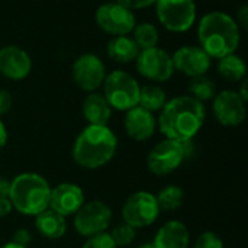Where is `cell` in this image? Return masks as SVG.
<instances>
[{"mask_svg": "<svg viewBox=\"0 0 248 248\" xmlns=\"http://www.w3.org/2000/svg\"><path fill=\"white\" fill-rule=\"evenodd\" d=\"M206 109L202 102L192 96H177L166 102L160 110L157 125L160 132L174 141L193 140L202 129Z\"/></svg>", "mask_w": 248, "mask_h": 248, "instance_id": "1", "label": "cell"}, {"mask_svg": "<svg viewBox=\"0 0 248 248\" xmlns=\"http://www.w3.org/2000/svg\"><path fill=\"white\" fill-rule=\"evenodd\" d=\"M116 148L118 138L108 125H87L77 135L71 155L78 167L96 170L113 158Z\"/></svg>", "mask_w": 248, "mask_h": 248, "instance_id": "2", "label": "cell"}, {"mask_svg": "<svg viewBox=\"0 0 248 248\" xmlns=\"http://www.w3.org/2000/svg\"><path fill=\"white\" fill-rule=\"evenodd\" d=\"M201 48L211 58H222L234 54L240 45V28L235 19L224 12L206 13L198 26Z\"/></svg>", "mask_w": 248, "mask_h": 248, "instance_id": "3", "label": "cell"}, {"mask_svg": "<svg viewBox=\"0 0 248 248\" xmlns=\"http://www.w3.org/2000/svg\"><path fill=\"white\" fill-rule=\"evenodd\" d=\"M51 186L36 173H22L10 180L9 201L25 217H36L49 206Z\"/></svg>", "mask_w": 248, "mask_h": 248, "instance_id": "4", "label": "cell"}, {"mask_svg": "<svg viewBox=\"0 0 248 248\" xmlns=\"http://www.w3.org/2000/svg\"><path fill=\"white\" fill-rule=\"evenodd\" d=\"M138 81L126 71L115 70L103 80V96L112 109L126 112L138 106Z\"/></svg>", "mask_w": 248, "mask_h": 248, "instance_id": "5", "label": "cell"}, {"mask_svg": "<svg viewBox=\"0 0 248 248\" xmlns=\"http://www.w3.org/2000/svg\"><path fill=\"white\" fill-rule=\"evenodd\" d=\"M155 12L160 23L170 32H186L196 20L195 0H157Z\"/></svg>", "mask_w": 248, "mask_h": 248, "instance_id": "6", "label": "cell"}, {"mask_svg": "<svg viewBox=\"0 0 248 248\" xmlns=\"http://www.w3.org/2000/svg\"><path fill=\"white\" fill-rule=\"evenodd\" d=\"M160 208L155 195L140 190L132 193L122 206L124 222L134 227L135 230L153 225L160 217Z\"/></svg>", "mask_w": 248, "mask_h": 248, "instance_id": "7", "label": "cell"}, {"mask_svg": "<svg viewBox=\"0 0 248 248\" xmlns=\"http://www.w3.org/2000/svg\"><path fill=\"white\" fill-rule=\"evenodd\" d=\"M112 222V209L103 201L84 202L74 214V228L83 237L106 232Z\"/></svg>", "mask_w": 248, "mask_h": 248, "instance_id": "8", "label": "cell"}, {"mask_svg": "<svg viewBox=\"0 0 248 248\" xmlns=\"http://www.w3.org/2000/svg\"><path fill=\"white\" fill-rule=\"evenodd\" d=\"M185 161L182 142L169 138L154 145L147 157L148 170L154 176H169L174 173Z\"/></svg>", "mask_w": 248, "mask_h": 248, "instance_id": "9", "label": "cell"}, {"mask_svg": "<svg viewBox=\"0 0 248 248\" xmlns=\"http://www.w3.org/2000/svg\"><path fill=\"white\" fill-rule=\"evenodd\" d=\"M135 61H137L138 73L147 80L155 83H163L170 80V77L174 73L171 55L158 46L140 51Z\"/></svg>", "mask_w": 248, "mask_h": 248, "instance_id": "10", "label": "cell"}, {"mask_svg": "<svg viewBox=\"0 0 248 248\" xmlns=\"http://www.w3.org/2000/svg\"><path fill=\"white\" fill-rule=\"evenodd\" d=\"M94 17L99 28L113 36L128 35L135 28V16L132 10L121 6L116 1L99 6Z\"/></svg>", "mask_w": 248, "mask_h": 248, "instance_id": "11", "label": "cell"}, {"mask_svg": "<svg viewBox=\"0 0 248 248\" xmlns=\"http://www.w3.org/2000/svg\"><path fill=\"white\" fill-rule=\"evenodd\" d=\"M106 77L105 64L94 54H83L73 64V80L84 92H96Z\"/></svg>", "mask_w": 248, "mask_h": 248, "instance_id": "12", "label": "cell"}, {"mask_svg": "<svg viewBox=\"0 0 248 248\" xmlns=\"http://www.w3.org/2000/svg\"><path fill=\"white\" fill-rule=\"evenodd\" d=\"M214 115L222 126H238L246 119V102L234 90H224L214 97Z\"/></svg>", "mask_w": 248, "mask_h": 248, "instance_id": "13", "label": "cell"}, {"mask_svg": "<svg viewBox=\"0 0 248 248\" xmlns=\"http://www.w3.org/2000/svg\"><path fill=\"white\" fill-rule=\"evenodd\" d=\"M173 67L187 77L203 76L211 68V57L201 46H182L173 55Z\"/></svg>", "mask_w": 248, "mask_h": 248, "instance_id": "14", "label": "cell"}, {"mask_svg": "<svg viewBox=\"0 0 248 248\" xmlns=\"http://www.w3.org/2000/svg\"><path fill=\"white\" fill-rule=\"evenodd\" d=\"M84 203V193L78 185L60 183L51 189L49 209L55 211L61 217L67 218L74 215Z\"/></svg>", "mask_w": 248, "mask_h": 248, "instance_id": "15", "label": "cell"}, {"mask_svg": "<svg viewBox=\"0 0 248 248\" xmlns=\"http://www.w3.org/2000/svg\"><path fill=\"white\" fill-rule=\"evenodd\" d=\"M32 68L29 54L16 46L6 45L0 49V73L10 80H23Z\"/></svg>", "mask_w": 248, "mask_h": 248, "instance_id": "16", "label": "cell"}, {"mask_svg": "<svg viewBox=\"0 0 248 248\" xmlns=\"http://www.w3.org/2000/svg\"><path fill=\"white\" fill-rule=\"evenodd\" d=\"M157 126V119L154 113L135 106L129 110H126L125 119H124V128L129 138L134 141H147L150 140Z\"/></svg>", "mask_w": 248, "mask_h": 248, "instance_id": "17", "label": "cell"}, {"mask_svg": "<svg viewBox=\"0 0 248 248\" xmlns=\"http://www.w3.org/2000/svg\"><path fill=\"white\" fill-rule=\"evenodd\" d=\"M190 243V234L187 227L177 221H167L157 231L153 246L155 248H187Z\"/></svg>", "mask_w": 248, "mask_h": 248, "instance_id": "18", "label": "cell"}, {"mask_svg": "<svg viewBox=\"0 0 248 248\" xmlns=\"http://www.w3.org/2000/svg\"><path fill=\"white\" fill-rule=\"evenodd\" d=\"M83 116L89 125H108L112 118V108L100 93H89L83 102Z\"/></svg>", "mask_w": 248, "mask_h": 248, "instance_id": "19", "label": "cell"}, {"mask_svg": "<svg viewBox=\"0 0 248 248\" xmlns=\"http://www.w3.org/2000/svg\"><path fill=\"white\" fill-rule=\"evenodd\" d=\"M35 228L46 240H60L67 231V222L64 217L46 208L35 217Z\"/></svg>", "mask_w": 248, "mask_h": 248, "instance_id": "20", "label": "cell"}, {"mask_svg": "<svg viewBox=\"0 0 248 248\" xmlns=\"http://www.w3.org/2000/svg\"><path fill=\"white\" fill-rule=\"evenodd\" d=\"M106 51H108V55H109L110 60H113L116 62H121V64L135 61L138 54H140V48L137 46L134 39L129 38L128 35L113 36L108 42Z\"/></svg>", "mask_w": 248, "mask_h": 248, "instance_id": "21", "label": "cell"}, {"mask_svg": "<svg viewBox=\"0 0 248 248\" xmlns=\"http://www.w3.org/2000/svg\"><path fill=\"white\" fill-rule=\"evenodd\" d=\"M218 73L227 81L238 83V81L244 80L246 73H247V65H246V61L241 57H238L235 54H230V55H225V57L219 58Z\"/></svg>", "mask_w": 248, "mask_h": 248, "instance_id": "22", "label": "cell"}, {"mask_svg": "<svg viewBox=\"0 0 248 248\" xmlns=\"http://www.w3.org/2000/svg\"><path fill=\"white\" fill-rule=\"evenodd\" d=\"M167 102L166 92L157 86V84H147L144 87H140V96H138V106L155 113L160 112Z\"/></svg>", "mask_w": 248, "mask_h": 248, "instance_id": "23", "label": "cell"}, {"mask_svg": "<svg viewBox=\"0 0 248 248\" xmlns=\"http://www.w3.org/2000/svg\"><path fill=\"white\" fill-rule=\"evenodd\" d=\"M155 199H157L160 211L173 212V211H177L183 205L185 193H183V189L180 186L169 185L157 193Z\"/></svg>", "mask_w": 248, "mask_h": 248, "instance_id": "24", "label": "cell"}, {"mask_svg": "<svg viewBox=\"0 0 248 248\" xmlns=\"http://www.w3.org/2000/svg\"><path fill=\"white\" fill-rule=\"evenodd\" d=\"M187 90L190 93L189 96H192L193 99H196L199 102L212 100L217 94L215 83L206 74L192 77L189 84H187Z\"/></svg>", "mask_w": 248, "mask_h": 248, "instance_id": "25", "label": "cell"}, {"mask_svg": "<svg viewBox=\"0 0 248 248\" xmlns=\"http://www.w3.org/2000/svg\"><path fill=\"white\" fill-rule=\"evenodd\" d=\"M158 38H160L158 31L153 23L144 22V23L134 28V38L132 39L137 44V46L140 48V51L157 46Z\"/></svg>", "mask_w": 248, "mask_h": 248, "instance_id": "26", "label": "cell"}, {"mask_svg": "<svg viewBox=\"0 0 248 248\" xmlns=\"http://www.w3.org/2000/svg\"><path fill=\"white\" fill-rule=\"evenodd\" d=\"M109 235L112 237L116 247H126V246L132 244V241L135 240L137 230L134 227L128 225L126 222H121L112 228Z\"/></svg>", "mask_w": 248, "mask_h": 248, "instance_id": "27", "label": "cell"}, {"mask_svg": "<svg viewBox=\"0 0 248 248\" xmlns=\"http://www.w3.org/2000/svg\"><path fill=\"white\" fill-rule=\"evenodd\" d=\"M81 248H118L116 244L113 243L112 237L109 232H100L92 237H87Z\"/></svg>", "mask_w": 248, "mask_h": 248, "instance_id": "28", "label": "cell"}, {"mask_svg": "<svg viewBox=\"0 0 248 248\" xmlns=\"http://www.w3.org/2000/svg\"><path fill=\"white\" fill-rule=\"evenodd\" d=\"M195 248H224V241L218 234L212 231H206L198 237Z\"/></svg>", "mask_w": 248, "mask_h": 248, "instance_id": "29", "label": "cell"}, {"mask_svg": "<svg viewBox=\"0 0 248 248\" xmlns=\"http://www.w3.org/2000/svg\"><path fill=\"white\" fill-rule=\"evenodd\" d=\"M12 243L22 246V247H28L32 243V234L26 230V228H19L13 232L12 237Z\"/></svg>", "mask_w": 248, "mask_h": 248, "instance_id": "30", "label": "cell"}, {"mask_svg": "<svg viewBox=\"0 0 248 248\" xmlns=\"http://www.w3.org/2000/svg\"><path fill=\"white\" fill-rule=\"evenodd\" d=\"M115 1L129 10H137V9H144V7L151 6L157 0H115Z\"/></svg>", "mask_w": 248, "mask_h": 248, "instance_id": "31", "label": "cell"}, {"mask_svg": "<svg viewBox=\"0 0 248 248\" xmlns=\"http://www.w3.org/2000/svg\"><path fill=\"white\" fill-rule=\"evenodd\" d=\"M12 108V96L7 90L0 89V116L7 113Z\"/></svg>", "mask_w": 248, "mask_h": 248, "instance_id": "32", "label": "cell"}, {"mask_svg": "<svg viewBox=\"0 0 248 248\" xmlns=\"http://www.w3.org/2000/svg\"><path fill=\"white\" fill-rule=\"evenodd\" d=\"M182 147H183V154H185V160H190L195 157L196 154V147L193 144V140H187V141H180Z\"/></svg>", "mask_w": 248, "mask_h": 248, "instance_id": "33", "label": "cell"}, {"mask_svg": "<svg viewBox=\"0 0 248 248\" xmlns=\"http://www.w3.org/2000/svg\"><path fill=\"white\" fill-rule=\"evenodd\" d=\"M9 193H10V180L0 176V199L9 198Z\"/></svg>", "mask_w": 248, "mask_h": 248, "instance_id": "34", "label": "cell"}, {"mask_svg": "<svg viewBox=\"0 0 248 248\" xmlns=\"http://www.w3.org/2000/svg\"><path fill=\"white\" fill-rule=\"evenodd\" d=\"M12 211H13V206H12V202L9 201V198L0 199V218L7 217Z\"/></svg>", "mask_w": 248, "mask_h": 248, "instance_id": "35", "label": "cell"}, {"mask_svg": "<svg viewBox=\"0 0 248 248\" xmlns=\"http://www.w3.org/2000/svg\"><path fill=\"white\" fill-rule=\"evenodd\" d=\"M6 142H7V129L4 124L0 121V150L6 145Z\"/></svg>", "mask_w": 248, "mask_h": 248, "instance_id": "36", "label": "cell"}, {"mask_svg": "<svg viewBox=\"0 0 248 248\" xmlns=\"http://www.w3.org/2000/svg\"><path fill=\"white\" fill-rule=\"evenodd\" d=\"M238 20L244 25V26H247V22H248V7L247 6H243L240 10H238Z\"/></svg>", "mask_w": 248, "mask_h": 248, "instance_id": "37", "label": "cell"}, {"mask_svg": "<svg viewBox=\"0 0 248 248\" xmlns=\"http://www.w3.org/2000/svg\"><path fill=\"white\" fill-rule=\"evenodd\" d=\"M238 93V96L247 103V99H248V96H247V81H244L243 84H241V89H240V92H237Z\"/></svg>", "mask_w": 248, "mask_h": 248, "instance_id": "38", "label": "cell"}, {"mask_svg": "<svg viewBox=\"0 0 248 248\" xmlns=\"http://www.w3.org/2000/svg\"><path fill=\"white\" fill-rule=\"evenodd\" d=\"M1 248H26V247H22V246H17V244H15V243H7V244H4Z\"/></svg>", "mask_w": 248, "mask_h": 248, "instance_id": "39", "label": "cell"}, {"mask_svg": "<svg viewBox=\"0 0 248 248\" xmlns=\"http://www.w3.org/2000/svg\"><path fill=\"white\" fill-rule=\"evenodd\" d=\"M137 248H155L153 244H141V246H138Z\"/></svg>", "mask_w": 248, "mask_h": 248, "instance_id": "40", "label": "cell"}]
</instances>
